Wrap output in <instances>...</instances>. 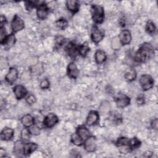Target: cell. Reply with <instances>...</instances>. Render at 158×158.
Segmentation results:
<instances>
[{"instance_id":"6da1fadb","label":"cell","mask_w":158,"mask_h":158,"mask_svg":"<svg viewBox=\"0 0 158 158\" xmlns=\"http://www.w3.org/2000/svg\"><path fill=\"white\" fill-rule=\"evenodd\" d=\"M154 54L153 46L148 43L143 44L135 56V60L138 62H145L149 60Z\"/></svg>"},{"instance_id":"7a4b0ae2","label":"cell","mask_w":158,"mask_h":158,"mask_svg":"<svg viewBox=\"0 0 158 158\" xmlns=\"http://www.w3.org/2000/svg\"><path fill=\"white\" fill-rule=\"evenodd\" d=\"M91 11L93 21L96 23H101L104 18L103 7L99 5H93L91 7Z\"/></svg>"},{"instance_id":"3957f363","label":"cell","mask_w":158,"mask_h":158,"mask_svg":"<svg viewBox=\"0 0 158 158\" xmlns=\"http://www.w3.org/2000/svg\"><path fill=\"white\" fill-rule=\"evenodd\" d=\"M139 83L142 88L144 90L146 91L150 89L153 86L154 80L151 75L148 74H144L139 79Z\"/></svg>"},{"instance_id":"277c9868","label":"cell","mask_w":158,"mask_h":158,"mask_svg":"<svg viewBox=\"0 0 158 158\" xmlns=\"http://www.w3.org/2000/svg\"><path fill=\"white\" fill-rule=\"evenodd\" d=\"M115 101L117 107H125L130 104V99L125 94L118 93V94L115 97Z\"/></svg>"},{"instance_id":"5b68a950","label":"cell","mask_w":158,"mask_h":158,"mask_svg":"<svg viewBox=\"0 0 158 158\" xmlns=\"http://www.w3.org/2000/svg\"><path fill=\"white\" fill-rule=\"evenodd\" d=\"M59 121L58 117L52 113L48 114L44 119L43 123L44 125L48 128H51L54 126Z\"/></svg>"},{"instance_id":"8992f818","label":"cell","mask_w":158,"mask_h":158,"mask_svg":"<svg viewBox=\"0 0 158 158\" xmlns=\"http://www.w3.org/2000/svg\"><path fill=\"white\" fill-rule=\"evenodd\" d=\"M11 27L14 31L17 32L19 31L22 30L24 28V23L22 19L19 17L18 15H15L12 23H11Z\"/></svg>"},{"instance_id":"52a82bcc","label":"cell","mask_w":158,"mask_h":158,"mask_svg":"<svg viewBox=\"0 0 158 158\" xmlns=\"http://www.w3.org/2000/svg\"><path fill=\"white\" fill-rule=\"evenodd\" d=\"M104 32L100 30L99 28H98V27H94V28H93L92 30H91V40L93 42L98 43L99 42H100L102 38H104Z\"/></svg>"},{"instance_id":"ba28073f","label":"cell","mask_w":158,"mask_h":158,"mask_svg":"<svg viewBox=\"0 0 158 158\" xmlns=\"http://www.w3.org/2000/svg\"><path fill=\"white\" fill-rule=\"evenodd\" d=\"M84 148L88 152H93L96 148V139L93 137H88L85 139L84 143Z\"/></svg>"},{"instance_id":"9c48e42d","label":"cell","mask_w":158,"mask_h":158,"mask_svg":"<svg viewBox=\"0 0 158 158\" xmlns=\"http://www.w3.org/2000/svg\"><path fill=\"white\" fill-rule=\"evenodd\" d=\"M18 77V72L17 70L14 67H10L9 69V70L8 73H7L6 76V80L7 83H9L10 85H12L14 83V81L17 80Z\"/></svg>"},{"instance_id":"30bf717a","label":"cell","mask_w":158,"mask_h":158,"mask_svg":"<svg viewBox=\"0 0 158 158\" xmlns=\"http://www.w3.org/2000/svg\"><path fill=\"white\" fill-rule=\"evenodd\" d=\"M118 38L122 44H128L131 40V35L130 31L128 30H123L120 33Z\"/></svg>"},{"instance_id":"8fae6325","label":"cell","mask_w":158,"mask_h":158,"mask_svg":"<svg viewBox=\"0 0 158 158\" xmlns=\"http://www.w3.org/2000/svg\"><path fill=\"white\" fill-rule=\"evenodd\" d=\"M48 13V8L47 5L43 2L40 5L38 6L36 10V14L39 19H44L46 18Z\"/></svg>"},{"instance_id":"7c38bea8","label":"cell","mask_w":158,"mask_h":158,"mask_svg":"<svg viewBox=\"0 0 158 158\" xmlns=\"http://www.w3.org/2000/svg\"><path fill=\"white\" fill-rule=\"evenodd\" d=\"M67 74L69 77L76 78L79 75V70L74 62H70L67 67Z\"/></svg>"},{"instance_id":"4fadbf2b","label":"cell","mask_w":158,"mask_h":158,"mask_svg":"<svg viewBox=\"0 0 158 158\" xmlns=\"http://www.w3.org/2000/svg\"><path fill=\"white\" fill-rule=\"evenodd\" d=\"M14 93L17 99H20L23 98L26 96L27 91L26 88L22 85H16L14 88Z\"/></svg>"},{"instance_id":"5bb4252c","label":"cell","mask_w":158,"mask_h":158,"mask_svg":"<svg viewBox=\"0 0 158 158\" xmlns=\"http://www.w3.org/2000/svg\"><path fill=\"white\" fill-rule=\"evenodd\" d=\"M99 118V114L96 111H91L86 118V123L88 125H93L98 121Z\"/></svg>"},{"instance_id":"9a60e30c","label":"cell","mask_w":158,"mask_h":158,"mask_svg":"<svg viewBox=\"0 0 158 158\" xmlns=\"http://www.w3.org/2000/svg\"><path fill=\"white\" fill-rule=\"evenodd\" d=\"M14 131L12 128L9 127H4L1 133V138L2 140L7 141L13 137Z\"/></svg>"},{"instance_id":"2e32d148","label":"cell","mask_w":158,"mask_h":158,"mask_svg":"<svg viewBox=\"0 0 158 158\" xmlns=\"http://www.w3.org/2000/svg\"><path fill=\"white\" fill-rule=\"evenodd\" d=\"M66 51L68 55L72 58H75L77 56V54L78 52L77 48L76 47L75 44L72 42H70L68 44L66 47Z\"/></svg>"},{"instance_id":"e0dca14e","label":"cell","mask_w":158,"mask_h":158,"mask_svg":"<svg viewBox=\"0 0 158 158\" xmlns=\"http://www.w3.org/2000/svg\"><path fill=\"white\" fill-rule=\"evenodd\" d=\"M66 6L67 9L73 13H75L78 10L79 3L76 0H70L66 2Z\"/></svg>"},{"instance_id":"ac0fdd59","label":"cell","mask_w":158,"mask_h":158,"mask_svg":"<svg viewBox=\"0 0 158 158\" xmlns=\"http://www.w3.org/2000/svg\"><path fill=\"white\" fill-rule=\"evenodd\" d=\"M38 148V145L34 143H29L24 144L23 154L28 155L35 151Z\"/></svg>"},{"instance_id":"d6986e66","label":"cell","mask_w":158,"mask_h":158,"mask_svg":"<svg viewBox=\"0 0 158 158\" xmlns=\"http://www.w3.org/2000/svg\"><path fill=\"white\" fill-rule=\"evenodd\" d=\"M14 153L17 156H21L24 152V144L21 141H17L14 144Z\"/></svg>"},{"instance_id":"ffe728a7","label":"cell","mask_w":158,"mask_h":158,"mask_svg":"<svg viewBox=\"0 0 158 158\" xmlns=\"http://www.w3.org/2000/svg\"><path fill=\"white\" fill-rule=\"evenodd\" d=\"M22 123L25 127H30L33 124V118L30 114L25 115L21 119Z\"/></svg>"},{"instance_id":"44dd1931","label":"cell","mask_w":158,"mask_h":158,"mask_svg":"<svg viewBox=\"0 0 158 158\" xmlns=\"http://www.w3.org/2000/svg\"><path fill=\"white\" fill-rule=\"evenodd\" d=\"M77 134L81 137L83 140H85L89 136V130L85 127H80L77 131Z\"/></svg>"},{"instance_id":"7402d4cb","label":"cell","mask_w":158,"mask_h":158,"mask_svg":"<svg viewBox=\"0 0 158 158\" xmlns=\"http://www.w3.org/2000/svg\"><path fill=\"white\" fill-rule=\"evenodd\" d=\"M106 59V54L102 50H98L95 53V60L98 64L103 63Z\"/></svg>"},{"instance_id":"603a6c76","label":"cell","mask_w":158,"mask_h":158,"mask_svg":"<svg viewBox=\"0 0 158 158\" xmlns=\"http://www.w3.org/2000/svg\"><path fill=\"white\" fill-rule=\"evenodd\" d=\"M15 37L14 35L10 34V35H9L8 36L6 37L3 44H4L5 47L6 48H10L12 46H13V45L15 44Z\"/></svg>"},{"instance_id":"cb8c5ba5","label":"cell","mask_w":158,"mask_h":158,"mask_svg":"<svg viewBox=\"0 0 158 158\" xmlns=\"http://www.w3.org/2000/svg\"><path fill=\"white\" fill-rule=\"evenodd\" d=\"M116 144H117V146L119 148L128 147L129 139L126 137H120L117 139Z\"/></svg>"},{"instance_id":"d4e9b609","label":"cell","mask_w":158,"mask_h":158,"mask_svg":"<svg viewBox=\"0 0 158 158\" xmlns=\"http://www.w3.org/2000/svg\"><path fill=\"white\" fill-rule=\"evenodd\" d=\"M136 77V73L133 69L129 70L128 71H127L125 73V74L124 75L125 78L128 81H131L134 80L135 79Z\"/></svg>"},{"instance_id":"484cf974","label":"cell","mask_w":158,"mask_h":158,"mask_svg":"<svg viewBox=\"0 0 158 158\" xmlns=\"http://www.w3.org/2000/svg\"><path fill=\"white\" fill-rule=\"evenodd\" d=\"M78 51L81 56H85L89 51V47L86 43H84L78 48Z\"/></svg>"},{"instance_id":"4316f807","label":"cell","mask_w":158,"mask_h":158,"mask_svg":"<svg viewBox=\"0 0 158 158\" xmlns=\"http://www.w3.org/2000/svg\"><path fill=\"white\" fill-rule=\"evenodd\" d=\"M83 139L81 138V137L77 134V133H73L72 136H71V141L75 145L77 146H80L83 143Z\"/></svg>"},{"instance_id":"83f0119b","label":"cell","mask_w":158,"mask_h":158,"mask_svg":"<svg viewBox=\"0 0 158 158\" xmlns=\"http://www.w3.org/2000/svg\"><path fill=\"white\" fill-rule=\"evenodd\" d=\"M111 108L110 104L107 101H102L99 106V109L102 112H108Z\"/></svg>"},{"instance_id":"f1b7e54d","label":"cell","mask_w":158,"mask_h":158,"mask_svg":"<svg viewBox=\"0 0 158 158\" xmlns=\"http://www.w3.org/2000/svg\"><path fill=\"white\" fill-rule=\"evenodd\" d=\"M141 144V142L136 138H133L129 140L128 147L131 149H136L138 148Z\"/></svg>"},{"instance_id":"f546056e","label":"cell","mask_w":158,"mask_h":158,"mask_svg":"<svg viewBox=\"0 0 158 158\" xmlns=\"http://www.w3.org/2000/svg\"><path fill=\"white\" fill-rule=\"evenodd\" d=\"M67 25L68 22L64 19H60L56 22V27L60 30H64L67 27Z\"/></svg>"},{"instance_id":"4dcf8cb0","label":"cell","mask_w":158,"mask_h":158,"mask_svg":"<svg viewBox=\"0 0 158 158\" xmlns=\"http://www.w3.org/2000/svg\"><path fill=\"white\" fill-rule=\"evenodd\" d=\"M146 31L149 33V34H154L156 32V27L154 25V23L151 21L149 20L148 22L146 27Z\"/></svg>"},{"instance_id":"1f68e13d","label":"cell","mask_w":158,"mask_h":158,"mask_svg":"<svg viewBox=\"0 0 158 158\" xmlns=\"http://www.w3.org/2000/svg\"><path fill=\"white\" fill-rule=\"evenodd\" d=\"M121 45H122V44L120 41L118 37L116 36V37H114L112 38V41H111V46L113 49H115V50L118 49L120 48Z\"/></svg>"},{"instance_id":"d6a6232c","label":"cell","mask_w":158,"mask_h":158,"mask_svg":"<svg viewBox=\"0 0 158 158\" xmlns=\"http://www.w3.org/2000/svg\"><path fill=\"white\" fill-rule=\"evenodd\" d=\"M30 135L31 133L29 129L23 128L21 131V138L24 141L29 140L30 138Z\"/></svg>"},{"instance_id":"836d02e7","label":"cell","mask_w":158,"mask_h":158,"mask_svg":"<svg viewBox=\"0 0 158 158\" xmlns=\"http://www.w3.org/2000/svg\"><path fill=\"white\" fill-rule=\"evenodd\" d=\"M30 133L31 135H38L40 134V130L39 128V127H38L37 126H31L30 129H29Z\"/></svg>"},{"instance_id":"e575fe53","label":"cell","mask_w":158,"mask_h":158,"mask_svg":"<svg viewBox=\"0 0 158 158\" xmlns=\"http://www.w3.org/2000/svg\"><path fill=\"white\" fill-rule=\"evenodd\" d=\"M0 38H1V43H3L6 38V30L3 27H1L0 29Z\"/></svg>"},{"instance_id":"d590c367","label":"cell","mask_w":158,"mask_h":158,"mask_svg":"<svg viewBox=\"0 0 158 158\" xmlns=\"http://www.w3.org/2000/svg\"><path fill=\"white\" fill-rule=\"evenodd\" d=\"M49 86V82L48 80L44 79L40 83V87L43 89H46L48 88Z\"/></svg>"},{"instance_id":"8d00e7d4","label":"cell","mask_w":158,"mask_h":158,"mask_svg":"<svg viewBox=\"0 0 158 158\" xmlns=\"http://www.w3.org/2000/svg\"><path fill=\"white\" fill-rule=\"evenodd\" d=\"M56 43L57 45H62L65 42V38L62 36H57L56 38Z\"/></svg>"},{"instance_id":"74e56055","label":"cell","mask_w":158,"mask_h":158,"mask_svg":"<svg viewBox=\"0 0 158 158\" xmlns=\"http://www.w3.org/2000/svg\"><path fill=\"white\" fill-rule=\"evenodd\" d=\"M27 102L29 104H32L36 102V98L33 94L29 95L27 98Z\"/></svg>"},{"instance_id":"f35d334b","label":"cell","mask_w":158,"mask_h":158,"mask_svg":"<svg viewBox=\"0 0 158 158\" xmlns=\"http://www.w3.org/2000/svg\"><path fill=\"white\" fill-rule=\"evenodd\" d=\"M151 127H152V128H153L154 129H157V118H155L152 121Z\"/></svg>"},{"instance_id":"ab89813d","label":"cell","mask_w":158,"mask_h":158,"mask_svg":"<svg viewBox=\"0 0 158 158\" xmlns=\"http://www.w3.org/2000/svg\"><path fill=\"white\" fill-rule=\"evenodd\" d=\"M1 27H3L2 25H3V23H5L6 22V19L4 16H3L2 15L1 16Z\"/></svg>"},{"instance_id":"60d3db41","label":"cell","mask_w":158,"mask_h":158,"mask_svg":"<svg viewBox=\"0 0 158 158\" xmlns=\"http://www.w3.org/2000/svg\"><path fill=\"white\" fill-rule=\"evenodd\" d=\"M0 65H1V68H4L6 67V64H5V59H3L2 57H1V59L0 60Z\"/></svg>"}]
</instances>
